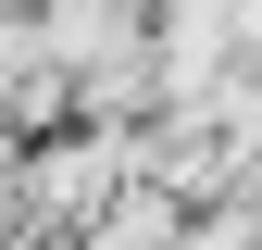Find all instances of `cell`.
Returning a JSON list of instances; mask_svg holds the SVG:
<instances>
[{
  "instance_id": "obj_1",
  "label": "cell",
  "mask_w": 262,
  "mask_h": 250,
  "mask_svg": "<svg viewBox=\"0 0 262 250\" xmlns=\"http://www.w3.org/2000/svg\"><path fill=\"white\" fill-rule=\"evenodd\" d=\"M175 238H187V200L162 175H138V163H125V187L75 225V250H175Z\"/></svg>"
}]
</instances>
